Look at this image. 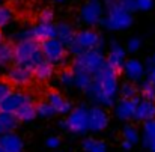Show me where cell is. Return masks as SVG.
Masks as SVG:
<instances>
[{"label": "cell", "instance_id": "30bf717a", "mask_svg": "<svg viewBox=\"0 0 155 152\" xmlns=\"http://www.w3.org/2000/svg\"><path fill=\"white\" fill-rule=\"evenodd\" d=\"M81 20L89 24V26H94V24H98L101 21V17H103V6L98 0H89L83 8H81Z\"/></svg>", "mask_w": 155, "mask_h": 152}, {"label": "cell", "instance_id": "4dcf8cb0", "mask_svg": "<svg viewBox=\"0 0 155 152\" xmlns=\"http://www.w3.org/2000/svg\"><path fill=\"white\" fill-rule=\"evenodd\" d=\"M59 81H60V84L65 86V88L74 86V72H72V71H63V72L59 75Z\"/></svg>", "mask_w": 155, "mask_h": 152}, {"label": "cell", "instance_id": "603a6c76", "mask_svg": "<svg viewBox=\"0 0 155 152\" xmlns=\"http://www.w3.org/2000/svg\"><path fill=\"white\" fill-rule=\"evenodd\" d=\"M14 62V47L8 42L0 41V69H5L9 66V63Z\"/></svg>", "mask_w": 155, "mask_h": 152}, {"label": "cell", "instance_id": "9c48e42d", "mask_svg": "<svg viewBox=\"0 0 155 152\" xmlns=\"http://www.w3.org/2000/svg\"><path fill=\"white\" fill-rule=\"evenodd\" d=\"M32 77H33V71L29 69V68L20 66V65H15L14 68H11L8 71V81L12 86H17V88L27 86L30 83Z\"/></svg>", "mask_w": 155, "mask_h": 152}, {"label": "cell", "instance_id": "7dc6e473", "mask_svg": "<svg viewBox=\"0 0 155 152\" xmlns=\"http://www.w3.org/2000/svg\"><path fill=\"white\" fill-rule=\"evenodd\" d=\"M2 2H3V0H0V3H2Z\"/></svg>", "mask_w": 155, "mask_h": 152}, {"label": "cell", "instance_id": "52a82bcc", "mask_svg": "<svg viewBox=\"0 0 155 152\" xmlns=\"http://www.w3.org/2000/svg\"><path fill=\"white\" fill-rule=\"evenodd\" d=\"M41 51L42 56L47 62H50L53 66H60L66 63V48L65 45L57 39V38H51V39H45L41 44Z\"/></svg>", "mask_w": 155, "mask_h": 152}, {"label": "cell", "instance_id": "9a60e30c", "mask_svg": "<svg viewBox=\"0 0 155 152\" xmlns=\"http://www.w3.org/2000/svg\"><path fill=\"white\" fill-rule=\"evenodd\" d=\"M0 146L5 152H23V140L17 134L8 133L0 136Z\"/></svg>", "mask_w": 155, "mask_h": 152}, {"label": "cell", "instance_id": "7a4b0ae2", "mask_svg": "<svg viewBox=\"0 0 155 152\" xmlns=\"http://www.w3.org/2000/svg\"><path fill=\"white\" fill-rule=\"evenodd\" d=\"M42 60H44V56L41 51V44L36 39L20 41L14 47V62L20 66L33 69Z\"/></svg>", "mask_w": 155, "mask_h": 152}, {"label": "cell", "instance_id": "ba28073f", "mask_svg": "<svg viewBox=\"0 0 155 152\" xmlns=\"http://www.w3.org/2000/svg\"><path fill=\"white\" fill-rule=\"evenodd\" d=\"M27 102H33V97L30 94L20 92V91H12L3 101L0 102V110L8 111V113H15L23 104H27Z\"/></svg>", "mask_w": 155, "mask_h": 152}, {"label": "cell", "instance_id": "f35d334b", "mask_svg": "<svg viewBox=\"0 0 155 152\" xmlns=\"http://www.w3.org/2000/svg\"><path fill=\"white\" fill-rule=\"evenodd\" d=\"M149 81L154 84V88H155V66L151 68V71H149Z\"/></svg>", "mask_w": 155, "mask_h": 152}, {"label": "cell", "instance_id": "836d02e7", "mask_svg": "<svg viewBox=\"0 0 155 152\" xmlns=\"http://www.w3.org/2000/svg\"><path fill=\"white\" fill-rule=\"evenodd\" d=\"M117 5L120 8H124L125 11H128V12H133L134 9H137L136 8V0H117Z\"/></svg>", "mask_w": 155, "mask_h": 152}, {"label": "cell", "instance_id": "bcb514c9", "mask_svg": "<svg viewBox=\"0 0 155 152\" xmlns=\"http://www.w3.org/2000/svg\"><path fill=\"white\" fill-rule=\"evenodd\" d=\"M57 2H63V0H57Z\"/></svg>", "mask_w": 155, "mask_h": 152}, {"label": "cell", "instance_id": "8d00e7d4", "mask_svg": "<svg viewBox=\"0 0 155 152\" xmlns=\"http://www.w3.org/2000/svg\"><path fill=\"white\" fill-rule=\"evenodd\" d=\"M140 48V39L139 38H133L128 41V50L131 53H136V51Z\"/></svg>", "mask_w": 155, "mask_h": 152}, {"label": "cell", "instance_id": "83f0119b", "mask_svg": "<svg viewBox=\"0 0 155 152\" xmlns=\"http://www.w3.org/2000/svg\"><path fill=\"white\" fill-rule=\"evenodd\" d=\"M35 107H36V114H38V116H41V117H51L53 114L56 113V111H54V108H53L47 101L39 102V104H38V105H35Z\"/></svg>", "mask_w": 155, "mask_h": 152}, {"label": "cell", "instance_id": "8fae6325", "mask_svg": "<svg viewBox=\"0 0 155 152\" xmlns=\"http://www.w3.org/2000/svg\"><path fill=\"white\" fill-rule=\"evenodd\" d=\"M108 124V116L101 107L89 108V130L94 133H100Z\"/></svg>", "mask_w": 155, "mask_h": 152}, {"label": "cell", "instance_id": "cb8c5ba5", "mask_svg": "<svg viewBox=\"0 0 155 152\" xmlns=\"http://www.w3.org/2000/svg\"><path fill=\"white\" fill-rule=\"evenodd\" d=\"M155 139V119L145 121L143 125V145L148 148L149 143Z\"/></svg>", "mask_w": 155, "mask_h": 152}, {"label": "cell", "instance_id": "f6af8a7d", "mask_svg": "<svg viewBox=\"0 0 155 152\" xmlns=\"http://www.w3.org/2000/svg\"><path fill=\"white\" fill-rule=\"evenodd\" d=\"M0 152H5V151H3V148H2V146H0Z\"/></svg>", "mask_w": 155, "mask_h": 152}, {"label": "cell", "instance_id": "2e32d148", "mask_svg": "<svg viewBox=\"0 0 155 152\" xmlns=\"http://www.w3.org/2000/svg\"><path fill=\"white\" fill-rule=\"evenodd\" d=\"M136 121H149L155 119V102L143 100L136 105V113H134Z\"/></svg>", "mask_w": 155, "mask_h": 152}, {"label": "cell", "instance_id": "3957f363", "mask_svg": "<svg viewBox=\"0 0 155 152\" xmlns=\"http://www.w3.org/2000/svg\"><path fill=\"white\" fill-rule=\"evenodd\" d=\"M104 63H105V59L101 48H94L77 56L72 66V72H83L94 78V75L103 68Z\"/></svg>", "mask_w": 155, "mask_h": 152}, {"label": "cell", "instance_id": "6da1fadb", "mask_svg": "<svg viewBox=\"0 0 155 152\" xmlns=\"http://www.w3.org/2000/svg\"><path fill=\"white\" fill-rule=\"evenodd\" d=\"M84 92L97 104H103L107 107L113 105L117 95V71L105 62L103 68L94 75Z\"/></svg>", "mask_w": 155, "mask_h": 152}, {"label": "cell", "instance_id": "60d3db41", "mask_svg": "<svg viewBox=\"0 0 155 152\" xmlns=\"http://www.w3.org/2000/svg\"><path fill=\"white\" fill-rule=\"evenodd\" d=\"M122 148H124L125 151H130V149L133 148V145H131L130 142H127V140H124V143H122Z\"/></svg>", "mask_w": 155, "mask_h": 152}, {"label": "cell", "instance_id": "7bdbcfd3", "mask_svg": "<svg viewBox=\"0 0 155 152\" xmlns=\"http://www.w3.org/2000/svg\"><path fill=\"white\" fill-rule=\"evenodd\" d=\"M152 62L155 63V53H154V57H152Z\"/></svg>", "mask_w": 155, "mask_h": 152}, {"label": "cell", "instance_id": "ab89813d", "mask_svg": "<svg viewBox=\"0 0 155 152\" xmlns=\"http://www.w3.org/2000/svg\"><path fill=\"white\" fill-rule=\"evenodd\" d=\"M116 5H117V0H105L107 9H110V8H113V6H116Z\"/></svg>", "mask_w": 155, "mask_h": 152}, {"label": "cell", "instance_id": "4316f807", "mask_svg": "<svg viewBox=\"0 0 155 152\" xmlns=\"http://www.w3.org/2000/svg\"><path fill=\"white\" fill-rule=\"evenodd\" d=\"M14 18V11L8 6H0V29L8 26Z\"/></svg>", "mask_w": 155, "mask_h": 152}, {"label": "cell", "instance_id": "f1b7e54d", "mask_svg": "<svg viewBox=\"0 0 155 152\" xmlns=\"http://www.w3.org/2000/svg\"><path fill=\"white\" fill-rule=\"evenodd\" d=\"M142 95L148 101H155V88L149 80L142 83Z\"/></svg>", "mask_w": 155, "mask_h": 152}, {"label": "cell", "instance_id": "44dd1931", "mask_svg": "<svg viewBox=\"0 0 155 152\" xmlns=\"http://www.w3.org/2000/svg\"><path fill=\"white\" fill-rule=\"evenodd\" d=\"M33 75L38 78V80H41V81H47V80H50L53 77V74H54V68H53V65L50 62H47L45 59L42 60V62H39L33 69Z\"/></svg>", "mask_w": 155, "mask_h": 152}, {"label": "cell", "instance_id": "484cf974", "mask_svg": "<svg viewBox=\"0 0 155 152\" xmlns=\"http://www.w3.org/2000/svg\"><path fill=\"white\" fill-rule=\"evenodd\" d=\"M124 139H125L127 142H130L131 145H136V143L140 140V134H139V131H137L134 127L128 125V127L124 128Z\"/></svg>", "mask_w": 155, "mask_h": 152}, {"label": "cell", "instance_id": "ee69618b", "mask_svg": "<svg viewBox=\"0 0 155 152\" xmlns=\"http://www.w3.org/2000/svg\"><path fill=\"white\" fill-rule=\"evenodd\" d=\"M0 41H3V36H2V33H0Z\"/></svg>", "mask_w": 155, "mask_h": 152}, {"label": "cell", "instance_id": "b9f144b4", "mask_svg": "<svg viewBox=\"0 0 155 152\" xmlns=\"http://www.w3.org/2000/svg\"><path fill=\"white\" fill-rule=\"evenodd\" d=\"M148 149H149V151H151V152H155V139H154V140H152V142H151V143H149V146H148Z\"/></svg>", "mask_w": 155, "mask_h": 152}, {"label": "cell", "instance_id": "74e56055", "mask_svg": "<svg viewBox=\"0 0 155 152\" xmlns=\"http://www.w3.org/2000/svg\"><path fill=\"white\" fill-rule=\"evenodd\" d=\"M45 145L48 146V148H59L60 146V139L59 137H48L47 139V142H45Z\"/></svg>", "mask_w": 155, "mask_h": 152}, {"label": "cell", "instance_id": "5b68a950", "mask_svg": "<svg viewBox=\"0 0 155 152\" xmlns=\"http://www.w3.org/2000/svg\"><path fill=\"white\" fill-rule=\"evenodd\" d=\"M60 127L66 128L74 134H84L89 130V110L84 105L74 108L69 113L68 119L60 124Z\"/></svg>", "mask_w": 155, "mask_h": 152}, {"label": "cell", "instance_id": "ffe728a7", "mask_svg": "<svg viewBox=\"0 0 155 152\" xmlns=\"http://www.w3.org/2000/svg\"><path fill=\"white\" fill-rule=\"evenodd\" d=\"M75 33H74V29L68 24V23H59L56 26V38L66 47L72 42Z\"/></svg>", "mask_w": 155, "mask_h": 152}, {"label": "cell", "instance_id": "d4e9b609", "mask_svg": "<svg viewBox=\"0 0 155 152\" xmlns=\"http://www.w3.org/2000/svg\"><path fill=\"white\" fill-rule=\"evenodd\" d=\"M83 149L86 152H107L105 145L101 142H95L94 139H86L83 142Z\"/></svg>", "mask_w": 155, "mask_h": 152}, {"label": "cell", "instance_id": "7c38bea8", "mask_svg": "<svg viewBox=\"0 0 155 152\" xmlns=\"http://www.w3.org/2000/svg\"><path fill=\"white\" fill-rule=\"evenodd\" d=\"M136 102L133 100H127V98H122L120 101L116 104V108H114V114L117 116V119L120 121H130L134 117V113H136Z\"/></svg>", "mask_w": 155, "mask_h": 152}, {"label": "cell", "instance_id": "7402d4cb", "mask_svg": "<svg viewBox=\"0 0 155 152\" xmlns=\"http://www.w3.org/2000/svg\"><path fill=\"white\" fill-rule=\"evenodd\" d=\"M15 117L21 122H30L33 121L38 114H36V107L33 105V102H27V104H23L15 113Z\"/></svg>", "mask_w": 155, "mask_h": 152}, {"label": "cell", "instance_id": "5bb4252c", "mask_svg": "<svg viewBox=\"0 0 155 152\" xmlns=\"http://www.w3.org/2000/svg\"><path fill=\"white\" fill-rule=\"evenodd\" d=\"M124 71H125V75L128 80L131 81H139L142 80L143 74H145V68L143 65L136 60V59H130V60H125L124 63Z\"/></svg>", "mask_w": 155, "mask_h": 152}, {"label": "cell", "instance_id": "f546056e", "mask_svg": "<svg viewBox=\"0 0 155 152\" xmlns=\"http://www.w3.org/2000/svg\"><path fill=\"white\" fill-rule=\"evenodd\" d=\"M120 95H122V98L131 100V98L137 97V88L131 83H124L120 88Z\"/></svg>", "mask_w": 155, "mask_h": 152}, {"label": "cell", "instance_id": "1f68e13d", "mask_svg": "<svg viewBox=\"0 0 155 152\" xmlns=\"http://www.w3.org/2000/svg\"><path fill=\"white\" fill-rule=\"evenodd\" d=\"M11 92H12V84L8 80L0 78V102L3 101Z\"/></svg>", "mask_w": 155, "mask_h": 152}, {"label": "cell", "instance_id": "ac0fdd59", "mask_svg": "<svg viewBox=\"0 0 155 152\" xmlns=\"http://www.w3.org/2000/svg\"><path fill=\"white\" fill-rule=\"evenodd\" d=\"M107 63L111 65L116 71L120 69V68H124V63H125V50H124L119 44H116V42L111 44V48H110V53H108V59H107Z\"/></svg>", "mask_w": 155, "mask_h": 152}, {"label": "cell", "instance_id": "d590c367", "mask_svg": "<svg viewBox=\"0 0 155 152\" xmlns=\"http://www.w3.org/2000/svg\"><path fill=\"white\" fill-rule=\"evenodd\" d=\"M53 18H54V14L51 9H44L39 15V21L42 23H53Z\"/></svg>", "mask_w": 155, "mask_h": 152}, {"label": "cell", "instance_id": "d6986e66", "mask_svg": "<svg viewBox=\"0 0 155 152\" xmlns=\"http://www.w3.org/2000/svg\"><path fill=\"white\" fill-rule=\"evenodd\" d=\"M18 119L15 117L14 113H8V111H2L0 110V136L12 133L17 128Z\"/></svg>", "mask_w": 155, "mask_h": 152}, {"label": "cell", "instance_id": "4fadbf2b", "mask_svg": "<svg viewBox=\"0 0 155 152\" xmlns=\"http://www.w3.org/2000/svg\"><path fill=\"white\" fill-rule=\"evenodd\" d=\"M32 33H33V39L36 41H45V39H51L56 38V26L53 23H42L39 21L36 26L32 27Z\"/></svg>", "mask_w": 155, "mask_h": 152}, {"label": "cell", "instance_id": "8992f818", "mask_svg": "<svg viewBox=\"0 0 155 152\" xmlns=\"http://www.w3.org/2000/svg\"><path fill=\"white\" fill-rule=\"evenodd\" d=\"M101 23L110 30H124L133 24V17H131V12L116 5L108 9L105 20H103Z\"/></svg>", "mask_w": 155, "mask_h": 152}, {"label": "cell", "instance_id": "e0dca14e", "mask_svg": "<svg viewBox=\"0 0 155 152\" xmlns=\"http://www.w3.org/2000/svg\"><path fill=\"white\" fill-rule=\"evenodd\" d=\"M47 102L54 108L56 113H60V114H65V113H69L71 111V102L68 100H65L60 94L57 92H50L47 95Z\"/></svg>", "mask_w": 155, "mask_h": 152}, {"label": "cell", "instance_id": "e575fe53", "mask_svg": "<svg viewBox=\"0 0 155 152\" xmlns=\"http://www.w3.org/2000/svg\"><path fill=\"white\" fill-rule=\"evenodd\" d=\"M154 6V0H136V8L142 11H149Z\"/></svg>", "mask_w": 155, "mask_h": 152}, {"label": "cell", "instance_id": "d6a6232c", "mask_svg": "<svg viewBox=\"0 0 155 152\" xmlns=\"http://www.w3.org/2000/svg\"><path fill=\"white\" fill-rule=\"evenodd\" d=\"M17 39V42L20 41H26V39H33V33H32V29H27V30H21L18 33H15L14 36Z\"/></svg>", "mask_w": 155, "mask_h": 152}, {"label": "cell", "instance_id": "277c9868", "mask_svg": "<svg viewBox=\"0 0 155 152\" xmlns=\"http://www.w3.org/2000/svg\"><path fill=\"white\" fill-rule=\"evenodd\" d=\"M101 45H103V41H101L98 33H95L92 30H83V32H80L74 36L72 42L68 47L74 56H80V54H83L89 50L101 48Z\"/></svg>", "mask_w": 155, "mask_h": 152}]
</instances>
